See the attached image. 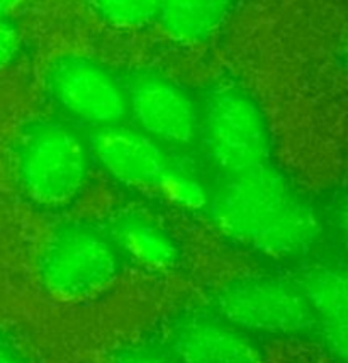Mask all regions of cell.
Returning a JSON list of instances; mask_svg holds the SVG:
<instances>
[{
	"instance_id": "cell-16",
	"label": "cell",
	"mask_w": 348,
	"mask_h": 363,
	"mask_svg": "<svg viewBox=\"0 0 348 363\" xmlns=\"http://www.w3.org/2000/svg\"><path fill=\"white\" fill-rule=\"evenodd\" d=\"M21 50V31L11 17H0V70L12 63Z\"/></svg>"
},
{
	"instance_id": "cell-1",
	"label": "cell",
	"mask_w": 348,
	"mask_h": 363,
	"mask_svg": "<svg viewBox=\"0 0 348 363\" xmlns=\"http://www.w3.org/2000/svg\"><path fill=\"white\" fill-rule=\"evenodd\" d=\"M206 211L229 240L276 260L304 255L320 235L311 201L272 162L223 175Z\"/></svg>"
},
{
	"instance_id": "cell-13",
	"label": "cell",
	"mask_w": 348,
	"mask_h": 363,
	"mask_svg": "<svg viewBox=\"0 0 348 363\" xmlns=\"http://www.w3.org/2000/svg\"><path fill=\"white\" fill-rule=\"evenodd\" d=\"M153 192L167 204L189 213L206 211L211 199V187L184 160H173Z\"/></svg>"
},
{
	"instance_id": "cell-18",
	"label": "cell",
	"mask_w": 348,
	"mask_h": 363,
	"mask_svg": "<svg viewBox=\"0 0 348 363\" xmlns=\"http://www.w3.org/2000/svg\"><path fill=\"white\" fill-rule=\"evenodd\" d=\"M21 2H23V0H0V17H6L11 14Z\"/></svg>"
},
{
	"instance_id": "cell-2",
	"label": "cell",
	"mask_w": 348,
	"mask_h": 363,
	"mask_svg": "<svg viewBox=\"0 0 348 363\" xmlns=\"http://www.w3.org/2000/svg\"><path fill=\"white\" fill-rule=\"evenodd\" d=\"M199 99L197 143L223 175L272 162L267 116L240 82H212Z\"/></svg>"
},
{
	"instance_id": "cell-11",
	"label": "cell",
	"mask_w": 348,
	"mask_h": 363,
	"mask_svg": "<svg viewBox=\"0 0 348 363\" xmlns=\"http://www.w3.org/2000/svg\"><path fill=\"white\" fill-rule=\"evenodd\" d=\"M121 255L150 270H172L182 263V245L162 221L138 211L117 214L109 228Z\"/></svg>"
},
{
	"instance_id": "cell-6",
	"label": "cell",
	"mask_w": 348,
	"mask_h": 363,
	"mask_svg": "<svg viewBox=\"0 0 348 363\" xmlns=\"http://www.w3.org/2000/svg\"><path fill=\"white\" fill-rule=\"evenodd\" d=\"M46 90L65 119L94 131L123 124L128 118L123 75L87 56L56 60L48 70Z\"/></svg>"
},
{
	"instance_id": "cell-8",
	"label": "cell",
	"mask_w": 348,
	"mask_h": 363,
	"mask_svg": "<svg viewBox=\"0 0 348 363\" xmlns=\"http://www.w3.org/2000/svg\"><path fill=\"white\" fill-rule=\"evenodd\" d=\"M162 343L180 363H262L265 358L256 336L216 309L180 313L167 324Z\"/></svg>"
},
{
	"instance_id": "cell-7",
	"label": "cell",
	"mask_w": 348,
	"mask_h": 363,
	"mask_svg": "<svg viewBox=\"0 0 348 363\" xmlns=\"http://www.w3.org/2000/svg\"><path fill=\"white\" fill-rule=\"evenodd\" d=\"M128 118L139 131L165 148H185L197 143L199 99L162 73L139 68L123 75Z\"/></svg>"
},
{
	"instance_id": "cell-17",
	"label": "cell",
	"mask_w": 348,
	"mask_h": 363,
	"mask_svg": "<svg viewBox=\"0 0 348 363\" xmlns=\"http://www.w3.org/2000/svg\"><path fill=\"white\" fill-rule=\"evenodd\" d=\"M0 363H24V362L23 358L17 355L14 350L0 340Z\"/></svg>"
},
{
	"instance_id": "cell-10",
	"label": "cell",
	"mask_w": 348,
	"mask_h": 363,
	"mask_svg": "<svg viewBox=\"0 0 348 363\" xmlns=\"http://www.w3.org/2000/svg\"><path fill=\"white\" fill-rule=\"evenodd\" d=\"M301 285L312 318L316 335L338 362L347 357V275L335 263H316L304 270Z\"/></svg>"
},
{
	"instance_id": "cell-4",
	"label": "cell",
	"mask_w": 348,
	"mask_h": 363,
	"mask_svg": "<svg viewBox=\"0 0 348 363\" xmlns=\"http://www.w3.org/2000/svg\"><path fill=\"white\" fill-rule=\"evenodd\" d=\"M123 255L109 229L92 223L62 224L51 235L39 262L48 291L80 299L104 291L119 275Z\"/></svg>"
},
{
	"instance_id": "cell-12",
	"label": "cell",
	"mask_w": 348,
	"mask_h": 363,
	"mask_svg": "<svg viewBox=\"0 0 348 363\" xmlns=\"http://www.w3.org/2000/svg\"><path fill=\"white\" fill-rule=\"evenodd\" d=\"M236 0H162L156 23L175 40L207 41L232 14Z\"/></svg>"
},
{
	"instance_id": "cell-14",
	"label": "cell",
	"mask_w": 348,
	"mask_h": 363,
	"mask_svg": "<svg viewBox=\"0 0 348 363\" xmlns=\"http://www.w3.org/2000/svg\"><path fill=\"white\" fill-rule=\"evenodd\" d=\"M94 14L116 28H145L156 23L162 0H87Z\"/></svg>"
},
{
	"instance_id": "cell-15",
	"label": "cell",
	"mask_w": 348,
	"mask_h": 363,
	"mask_svg": "<svg viewBox=\"0 0 348 363\" xmlns=\"http://www.w3.org/2000/svg\"><path fill=\"white\" fill-rule=\"evenodd\" d=\"M114 363H180L162 341L158 343H136L123 348Z\"/></svg>"
},
{
	"instance_id": "cell-9",
	"label": "cell",
	"mask_w": 348,
	"mask_h": 363,
	"mask_svg": "<svg viewBox=\"0 0 348 363\" xmlns=\"http://www.w3.org/2000/svg\"><path fill=\"white\" fill-rule=\"evenodd\" d=\"M87 145L92 163L104 174L138 190H155L173 162L168 148L138 128L123 124L95 129Z\"/></svg>"
},
{
	"instance_id": "cell-5",
	"label": "cell",
	"mask_w": 348,
	"mask_h": 363,
	"mask_svg": "<svg viewBox=\"0 0 348 363\" xmlns=\"http://www.w3.org/2000/svg\"><path fill=\"white\" fill-rule=\"evenodd\" d=\"M224 318L251 335H315V318L298 280L278 275L238 277L217 294Z\"/></svg>"
},
{
	"instance_id": "cell-3",
	"label": "cell",
	"mask_w": 348,
	"mask_h": 363,
	"mask_svg": "<svg viewBox=\"0 0 348 363\" xmlns=\"http://www.w3.org/2000/svg\"><path fill=\"white\" fill-rule=\"evenodd\" d=\"M87 141L67 123L39 119L24 128L16 146V168L29 199L58 209L80 196L90 174Z\"/></svg>"
}]
</instances>
